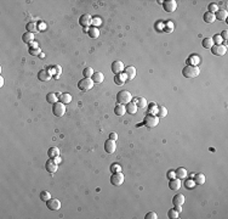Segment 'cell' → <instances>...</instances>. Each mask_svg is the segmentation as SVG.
Instances as JSON below:
<instances>
[{"label": "cell", "instance_id": "6da1fadb", "mask_svg": "<svg viewBox=\"0 0 228 219\" xmlns=\"http://www.w3.org/2000/svg\"><path fill=\"white\" fill-rule=\"evenodd\" d=\"M199 73H200L199 68H198L197 66H194V65H188V66H186V67L182 70L183 77H186V78H188V79L198 77Z\"/></svg>", "mask_w": 228, "mask_h": 219}, {"label": "cell", "instance_id": "7a4b0ae2", "mask_svg": "<svg viewBox=\"0 0 228 219\" xmlns=\"http://www.w3.org/2000/svg\"><path fill=\"white\" fill-rule=\"evenodd\" d=\"M131 100H132V96H131V94H130V91H127V90H121L117 94V101L120 105H126Z\"/></svg>", "mask_w": 228, "mask_h": 219}, {"label": "cell", "instance_id": "3957f363", "mask_svg": "<svg viewBox=\"0 0 228 219\" xmlns=\"http://www.w3.org/2000/svg\"><path fill=\"white\" fill-rule=\"evenodd\" d=\"M143 124L147 128H154L159 124V117H157L155 114L148 113L143 119Z\"/></svg>", "mask_w": 228, "mask_h": 219}, {"label": "cell", "instance_id": "277c9868", "mask_svg": "<svg viewBox=\"0 0 228 219\" xmlns=\"http://www.w3.org/2000/svg\"><path fill=\"white\" fill-rule=\"evenodd\" d=\"M93 80L91 79V78H83L81 80H79V83H78V88H79V90H81V91H87V90H91L92 89V86H93Z\"/></svg>", "mask_w": 228, "mask_h": 219}, {"label": "cell", "instance_id": "5b68a950", "mask_svg": "<svg viewBox=\"0 0 228 219\" xmlns=\"http://www.w3.org/2000/svg\"><path fill=\"white\" fill-rule=\"evenodd\" d=\"M52 113H53L56 117H62V116H64V113H66V105L62 104L61 101L53 104Z\"/></svg>", "mask_w": 228, "mask_h": 219}, {"label": "cell", "instance_id": "8992f818", "mask_svg": "<svg viewBox=\"0 0 228 219\" xmlns=\"http://www.w3.org/2000/svg\"><path fill=\"white\" fill-rule=\"evenodd\" d=\"M183 203H184V196H183L182 194H177V195L174 196V199H172V205H174L175 209H176L178 213L182 211Z\"/></svg>", "mask_w": 228, "mask_h": 219}, {"label": "cell", "instance_id": "52a82bcc", "mask_svg": "<svg viewBox=\"0 0 228 219\" xmlns=\"http://www.w3.org/2000/svg\"><path fill=\"white\" fill-rule=\"evenodd\" d=\"M124 174L121 172H118V173H113L112 178H111V184L114 185V186H121L124 184Z\"/></svg>", "mask_w": 228, "mask_h": 219}, {"label": "cell", "instance_id": "ba28073f", "mask_svg": "<svg viewBox=\"0 0 228 219\" xmlns=\"http://www.w3.org/2000/svg\"><path fill=\"white\" fill-rule=\"evenodd\" d=\"M163 8H164V10L169 14L171 12H175L176 9H177V3L175 2V0H166V2H163Z\"/></svg>", "mask_w": 228, "mask_h": 219}, {"label": "cell", "instance_id": "9c48e42d", "mask_svg": "<svg viewBox=\"0 0 228 219\" xmlns=\"http://www.w3.org/2000/svg\"><path fill=\"white\" fill-rule=\"evenodd\" d=\"M124 70H125V67H124L123 61H114L112 64V72L114 74H120V73H123Z\"/></svg>", "mask_w": 228, "mask_h": 219}, {"label": "cell", "instance_id": "30bf717a", "mask_svg": "<svg viewBox=\"0 0 228 219\" xmlns=\"http://www.w3.org/2000/svg\"><path fill=\"white\" fill-rule=\"evenodd\" d=\"M226 51H227V48L224 45H222V44H220V45L214 44V46L211 48V52L214 55H216V56H223L226 54Z\"/></svg>", "mask_w": 228, "mask_h": 219}, {"label": "cell", "instance_id": "8fae6325", "mask_svg": "<svg viewBox=\"0 0 228 219\" xmlns=\"http://www.w3.org/2000/svg\"><path fill=\"white\" fill-rule=\"evenodd\" d=\"M45 168H46V171L50 172V173H56L57 169H58V166H57V162H56L53 158H50V160L46 161Z\"/></svg>", "mask_w": 228, "mask_h": 219}, {"label": "cell", "instance_id": "7c38bea8", "mask_svg": "<svg viewBox=\"0 0 228 219\" xmlns=\"http://www.w3.org/2000/svg\"><path fill=\"white\" fill-rule=\"evenodd\" d=\"M46 207L50 211H58L61 208V202L57 199H50L49 201H46Z\"/></svg>", "mask_w": 228, "mask_h": 219}, {"label": "cell", "instance_id": "4fadbf2b", "mask_svg": "<svg viewBox=\"0 0 228 219\" xmlns=\"http://www.w3.org/2000/svg\"><path fill=\"white\" fill-rule=\"evenodd\" d=\"M79 23H80L81 27L87 28V27L92 23V18H91V16H90L89 14H84V15L80 16V18H79Z\"/></svg>", "mask_w": 228, "mask_h": 219}, {"label": "cell", "instance_id": "5bb4252c", "mask_svg": "<svg viewBox=\"0 0 228 219\" xmlns=\"http://www.w3.org/2000/svg\"><path fill=\"white\" fill-rule=\"evenodd\" d=\"M105 150H106V152H107V153H114V151L117 150L115 141H114V140L108 139V140L105 142Z\"/></svg>", "mask_w": 228, "mask_h": 219}, {"label": "cell", "instance_id": "9a60e30c", "mask_svg": "<svg viewBox=\"0 0 228 219\" xmlns=\"http://www.w3.org/2000/svg\"><path fill=\"white\" fill-rule=\"evenodd\" d=\"M124 71H125V76H126V78H127V80H131V79L135 78V76H136V68H135L134 66L125 67Z\"/></svg>", "mask_w": 228, "mask_h": 219}, {"label": "cell", "instance_id": "2e32d148", "mask_svg": "<svg viewBox=\"0 0 228 219\" xmlns=\"http://www.w3.org/2000/svg\"><path fill=\"white\" fill-rule=\"evenodd\" d=\"M38 79L41 80V82H47L51 79V73L46 70H41L38 72Z\"/></svg>", "mask_w": 228, "mask_h": 219}, {"label": "cell", "instance_id": "e0dca14e", "mask_svg": "<svg viewBox=\"0 0 228 219\" xmlns=\"http://www.w3.org/2000/svg\"><path fill=\"white\" fill-rule=\"evenodd\" d=\"M181 179H178V178H175V179H171L170 180V183H169V187L171 190H178L180 187H181Z\"/></svg>", "mask_w": 228, "mask_h": 219}, {"label": "cell", "instance_id": "ac0fdd59", "mask_svg": "<svg viewBox=\"0 0 228 219\" xmlns=\"http://www.w3.org/2000/svg\"><path fill=\"white\" fill-rule=\"evenodd\" d=\"M137 105L135 104V102H132V101H130L129 104H126V106H125V110H126V112L127 113H130V114H135L136 112H137Z\"/></svg>", "mask_w": 228, "mask_h": 219}, {"label": "cell", "instance_id": "d6986e66", "mask_svg": "<svg viewBox=\"0 0 228 219\" xmlns=\"http://www.w3.org/2000/svg\"><path fill=\"white\" fill-rule=\"evenodd\" d=\"M87 36L91 38V39H96L100 37V30L97 27H91L87 29Z\"/></svg>", "mask_w": 228, "mask_h": 219}, {"label": "cell", "instance_id": "ffe728a7", "mask_svg": "<svg viewBox=\"0 0 228 219\" xmlns=\"http://www.w3.org/2000/svg\"><path fill=\"white\" fill-rule=\"evenodd\" d=\"M47 156H49V158H58L59 157V149L57 147H50L47 150Z\"/></svg>", "mask_w": 228, "mask_h": 219}, {"label": "cell", "instance_id": "44dd1931", "mask_svg": "<svg viewBox=\"0 0 228 219\" xmlns=\"http://www.w3.org/2000/svg\"><path fill=\"white\" fill-rule=\"evenodd\" d=\"M26 28H27V32H29V33H38V24H37V22H29V23H27V26H26Z\"/></svg>", "mask_w": 228, "mask_h": 219}, {"label": "cell", "instance_id": "7402d4cb", "mask_svg": "<svg viewBox=\"0 0 228 219\" xmlns=\"http://www.w3.org/2000/svg\"><path fill=\"white\" fill-rule=\"evenodd\" d=\"M91 79L93 80V83H102L105 80V74L102 72H95Z\"/></svg>", "mask_w": 228, "mask_h": 219}, {"label": "cell", "instance_id": "603a6c76", "mask_svg": "<svg viewBox=\"0 0 228 219\" xmlns=\"http://www.w3.org/2000/svg\"><path fill=\"white\" fill-rule=\"evenodd\" d=\"M58 100H59L62 104L67 105V104H69V102L72 101V95H71V94H68V92H66V94H61V96L58 98Z\"/></svg>", "mask_w": 228, "mask_h": 219}, {"label": "cell", "instance_id": "cb8c5ba5", "mask_svg": "<svg viewBox=\"0 0 228 219\" xmlns=\"http://www.w3.org/2000/svg\"><path fill=\"white\" fill-rule=\"evenodd\" d=\"M228 17V12L226 10H218L215 15V18L218 20V21H226Z\"/></svg>", "mask_w": 228, "mask_h": 219}, {"label": "cell", "instance_id": "d4e9b609", "mask_svg": "<svg viewBox=\"0 0 228 219\" xmlns=\"http://www.w3.org/2000/svg\"><path fill=\"white\" fill-rule=\"evenodd\" d=\"M176 178H178V179H181V180H183V179H186L187 178V171H186V168H182V167H180V168H177L176 169Z\"/></svg>", "mask_w": 228, "mask_h": 219}, {"label": "cell", "instance_id": "484cf974", "mask_svg": "<svg viewBox=\"0 0 228 219\" xmlns=\"http://www.w3.org/2000/svg\"><path fill=\"white\" fill-rule=\"evenodd\" d=\"M46 101L49 102V104H56V102H58V96H57V94H55V92H50V94H47L46 95Z\"/></svg>", "mask_w": 228, "mask_h": 219}, {"label": "cell", "instance_id": "4316f807", "mask_svg": "<svg viewBox=\"0 0 228 219\" xmlns=\"http://www.w3.org/2000/svg\"><path fill=\"white\" fill-rule=\"evenodd\" d=\"M22 40H23L26 44H30L34 40V34H33V33H29V32H26V33L22 36Z\"/></svg>", "mask_w": 228, "mask_h": 219}, {"label": "cell", "instance_id": "83f0119b", "mask_svg": "<svg viewBox=\"0 0 228 219\" xmlns=\"http://www.w3.org/2000/svg\"><path fill=\"white\" fill-rule=\"evenodd\" d=\"M194 183L198 184V185H203L205 183V175L199 173V174H195L194 175Z\"/></svg>", "mask_w": 228, "mask_h": 219}, {"label": "cell", "instance_id": "f1b7e54d", "mask_svg": "<svg viewBox=\"0 0 228 219\" xmlns=\"http://www.w3.org/2000/svg\"><path fill=\"white\" fill-rule=\"evenodd\" d=\"M215 14H211V12H205L204 14V22H206V23H214L215 22Z\"/></svg>", "mask_w": 228, "mask_h": 219}, {"label": "cell", "instance_id": "f546056e", "mask_svg": "<svg viewBox=\"0 0 228 219\" xmlns=\"http://www.w3.org/2000/svg\"><path fill=\"white\" fill-rule=\"evenodd\" d=\"M126 112V110H125V107H124V105H117L115 107H114V113L117 114V116H124V113Z\"/></svg>", "mask_w": 228, "mask_h": 219}, {"label": "cell", "instance_id": "4dcf8cb0", "mask_svg": "<svg viewBox=\"0 0 228 219\" xmlns=\"http://www.w3.org/2000/svg\"><path fill=\"white\" fill-rule=\"evenodd\" d=\"M202 44H203V46L205 49H211L214 46V42H212L211 38H204L203 42H202Z\"/></svg>", "mask_w": 228, "mask_h": 219}, {"label": "cell", "instance_id": "1f68e13d", "mask_svg": "<svg viewBox=\"0 0 228 219\" xmlns=\"http://www.w3.org/2000/svg\"><path fill=\"white\" fill-rule=\"evenodd\" d=\"M93 70L91 67H85L84 71H83V74H84V78H91L93 76Z\"/></svg>", "mask_w": 228, "mask_h": 219}, {"label": "cell", "instance_id": "d6a6232c", "mask_svg": "<svg viewBox=\"0 0 228 219\" xmlns=\"http://www.w3.org/2000/svg\"><path fill=\"white\" fill-rule=\"evenodd\" d=\"M135 101H136L135 104L137 105V107L143 108V107H146V106H147V100H146L144 98H137Z\"/></svg>", "mask_w": 228, "mask_h": 219}, {"label": "cell", "instance_id": "836d02e7", "mask_svg": "<svg viewBox=\"0 0 228 219\" xmlns=\"http://www.w3.org/2000/svg\"><path fill=\"white\" fill-rule=\"evenodd\" d=\"M126 80H127V78H126L125 74H121V73H120V74H117V77H115V83L119 84V85L123 84V83H125Z\"/></svg>", "mask_w": 228, "mask_h": 219}, {"label": "cell", "instance_id": "e575fe53", "mask_svg": "<svg viewBox=\"0 0 228 219\" xmlns=\"http://www.w3.org/2000/svg\"><path fill=\"white\" fill-rule=\"evenodd\" d=\"M166 116H168V110H166V107L163 106V107H159V108H158V117H163V118H164V117H166Z\"/></svg>", "mask_w": 228, "mask_h": 219}, {"label": "cell", "instance_id": "d590c367", "mask_svg": "<svg viewBox=\"0 0 228 219\" xmlns=\"http://www.w3.org/2000/svg\"><path fill=\"white\" fill-rule=\"evenodd\" d=\"M40 199H41V201L46 202V201H49L51 199V195H50L49 191H41L40 192Z\"/></svg>", "mask_w": 228, "mask_h": 219}, {"label": "cell", "instance_id": "8d00e7d4", "mask_svg": "<svg viewBox=\"0 0 228 219\" xmlns=\"http://www.w3.org/2000/svg\"><path fill=\"white\" fill-rule=\"evenodd\" d=\"M168 217L170 218V219H176V218H178V212L176 211V209H170L169 212H168Z\"/></svg>", "mask_w": 228, "mask_h": 219}, {"label": "cell", "instance_id": "74e56055", "mask_svg": "<svg viewBox=\"0 0 228 219\" xmlns=\"http://www.w3.org/2000/svg\"><path fill=\"white\" fill-rule=\"evenodd\" d=\"M194 185H195V183H194V180H192V179H188V180H186V183H184L186 189H188V190L193 189Z\"/></svg>", "mask_w": 228, "mask_h": 219}, {"label": "cell", "instance_id": "f35d334b", "mask_svg": "<svg viewBox=\"0 0 228 219\" xmlns=\"http://www.w3.org/2000/svg\"><path fill=\"white\" fill-rule=\"evenodd\" d=\"M111 171H112V173H118V172H121V167L118 163H113L111 166Z\"/></svg>", "mask_w": 228, "mask_h": 219}, {"label": "cell", "instance_id": "ab89813d", "mask_svg": "<svg viewBox=\"0 0 228 219\" xmlns=\"http://www.w3.org/2000/svg\"><path fill=\"white\" fill-rule=\"evenodd\" d=\"M212 39V42H214V44H216V45H220V44H222V38H221V36L220 34H216V36H214V38H211Z\"/></svg>", "mask_w": 228, "mask_h": 219}, {"label": "cell", "instance_id": "60d3db41", "mask_svg": "<svg viewBox=\"0 0 228 219\" xmlns=\"http://www.w3.org/2000/svg\"><path fill=\"white\" fill-rule=\"evenodd\" d=\"M29 54L32 56H37L40 54V49L39 48H29Z\"/></svg>", "mask_w": 228, "mask_h": 219}, {"label": "cell", "instance_id": "b9f144b4", "mask_svg": "<svg viewBox=\"0 0 228 219\" xmlns=\"http://www.w3.org/2000/svg\"><path fill=\"white\" fill-rule=\"evenodd\" d=\"M218 11V5L217 4H210L209 5V12L214 14V12H217Z\"/></svg>", "mask_w": 228, "mask_h": 219}, {"label": "cell", "instance_id": "7bdbcfd3", "mask_svg": "<svg viewBox=\"0 0 228 219\" xmlns=\"http://www.w3.org/2000/svg\"><path fill=\"white\" fill-rule=\"evenodd\" d=\"M144 218H146V219H157L158 215H157V213H154V212H149V213L146 214Z\"/></svg>", "mask_w": 228, "mask_h": 219}, {"label": "cell", "instance_id": "ee69618b", "mask_svg": "<svg viewBox=\"0 0 228 219\" xmlns=\"http://www.w3.org/2000/svg\"><path fill=\"white\" fill-rule=\"evenodd\" d=\"M149 112L152 113V114H154L153 112H158V108H157V105L153 102V104H150V106H149Z\"/></svg>", "mask_w": 228, "mask_h": 219}, {"label": "cell", "instance_id": "f6af8a7d", "mask_svg": "<svg viewBox=\"0 0 228 219\" xmlns=\"http://www.w3.org/2000/svg\"><path fill=\"white\" fill-rule=\"evenodd\" d=\"M168 178L171 180V179H175L176 178V173L174 172V171H169L168 172Z\"/></svg>", "mask_w": 228, "mask_h": 219}, {"label": "cell", "instance_id": "bcb514c9", "mask_svg": "<svg viewBox=\"0 0 228 219\" xmlns=\"http://www.w3.org/2000/svg\"><path fill=\"white\" fill-rule=\"evenodd\" d=\"M109 139H111V140H114V141L118 140V134H117V133H111V134H109Z\"/></svg>", "mask_w": 228, "mask_h": 219}, {"label": "cell", "instance_id": "7dc6e473", "mask_svg": "<svg viewBox=\"0 0 228 219\" xmlns=\"http://www.w3.org/2000/svg\"><path fill=\"white\" fill-rule=\"evenodd\" d=\"M220 36H221V38H222L223 40H227V37H228V33H227V30H223V32H222Z\"/></svg>", "mask_w": 228, "mask_h": 219}, {"label": "cell", "instance_id": "c3c4849f", "mask_svg": "<svg viewBox=\"0 0 228 219\" xmlns=\"http://www.w3.org/2000/svg\"><path fill=\"white\" fill-rule=\"evenodd\" d=\"M3 85H4V78L0 77V86H3Z\"/></svg>", "mask_w": 228, "mask_h": 219}, {"label": "cell", "instance_id": "681fc988", "mask_svg": "<svg viewBox=\"0 0 228 219\" xmlns=\"http://www.w3.org/2000/svg\"><path fill=\"white\" fill-rule=\"evenodd\" d=\"M30 48H38V44L37 43H30Z\"/></svg>", "mask_w": 228, "mask_h": 219}]
</instances>
